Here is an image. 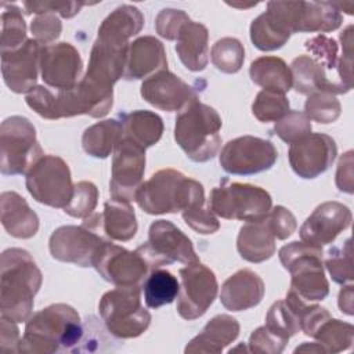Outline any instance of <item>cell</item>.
<instances>
[{"instance_id":"836d02e7","label":"cell","mask_w":354,"mask_h":354,"mask_svg":"<svg viewBox=\"0 0 354 354\" xmlns=\"http://www.w3.org/2000/svg\"><path fill=\"white\" fill-rule=\"evenodd\" d=\"M142 290L145 304L149 308H159L165 304H170L178 296L180 283L170 271L155 268L142 283Z\"/></svg>"},{"instance_id":"6f0895ef","label":"cell","mask_w":354,"mask_h":354,"mask_svg":"<svg viewBox=\"0 0 354 354\" xmlns=\"http://www.w3.org/2000/svg\"><path fill=\"white\" fill-rule=\"evenodd\" d=\"M353 285H347L344 286L340 293H339V308L342 313L347 314V315H353L354 314V300H353Z\"/></svg>"},{"instance_id":"484cf974","label":"cell","mask_w":354,"mask_h":354,"mask_svg":"<svg viewBox=\"0 0 354 354\" xmlns=\"http://www.w3.org/2000/svg\"><path fill=\"white\" fill-rule=\"evenodd\" d=\"M236 249L242 259L250 263H261L275 253V236L268 227L266 216L248 221L241 227Z\"/></svg>"},{"instance_id":"2e32d148","label":"cell","mask_w":354,"mask_h":354,"mask_svg":"<svg viewBox=\"0 0 354 354\" xmlns=\"http://www.w3.org/2000/svg\"><path fill=\"white\" fill-rule=\"evenodd\" d=\"M337 155L332 137L322 133H310L290 144L288 158L293 171L301 178H315L325 173Z\"/></svg>"},{"instance_id":"5b68a950","label":"cell","mask_w":354,"mask_h":354,"mask_svg":"<svg viewBox=\"0 0 354 354\" xmlns=\"http://www.w3.org/2000/svg\"><path fill=\"white\" fill-rule=\"evenodd\" d=\"M279 260L292 275L290 290L303 300H324L329 283L324 274L322 249L304 242H290L279 249Z\"/></svg>"},{"instance_id":"ac0fdd59","label":"cell","mask_w":354,"mask_h":354,"mask_svg":"<svg viewBox=\"0 0 354 354\" xmlns=\"http://www.w3.org/2000/svg\"><path fill=\"white\" fill-rule=\"evenodd\" d=\"M350 209L339 202H324L306 218L300 227V239L304 243L322 248L332 243L336 236L351 224Z\"/></svg>"},{"instance_id":"ba28073f","label":"cell","mask_w":354,"mask_h":354,"mask_svg":"<svg viewBox=\"0 0 354 354\" xmlns=\"http://www.w3.org/2000/svg\"><path fill=\"white\" fill-rule=\"evenodd\" d=\"M271 195L261 187L223 181L210 192V210L225 220L253 221L271 210Z\"/></svg>"},{"instance_id":"60d3db41","label":"cell","mask_w":354,"mask_h":354,"mask_svg":"<svg viewBox=\"0 0 354 354\" xmlns=\"http://www.w3.org/2000/svg\"><path fill=\"white\" fill-rule=\"evenodd\" d=\"M325 266L332 279L336 283L343 285L346 282L353 281L354 268H353V249H351L350 238H347L343 245L333 246L328 250Z\"/></svg>"},{"instance_id":"83f0119b","label":"cell","mask_w":354,"mask_h":354,"mask_svg":"<svg viewBox=\"0 0 354 354\" xmlns=\"http://www.w3.org/2000/svg\"><path fill=\"white\" fill-rule=\"evenodd\" d=\"M122 136L130 138L144 149L156 144L163 133V122L159 115L151 111H133L120 113Z\"/></svg>"},{"instance_id":"4fadbf2b","label":"cell","mask_w":354,"mask_h":354,"mask_svg":"<svg viewBox=\"0 0 354 354\" xmlns=\"http://www.w3.org/2000/svg\"><path fill=\"white\" fill-rule=\"evenodd\" d=\"M145 170V149L120 136L112 156V173L109 192L113 199L131 202L142 184Z\"/></svg>"},{"instance_id":"7a4b0ae2","label":"cell","mask_w":354,"mask_h":354,"mask_svg":"<svg viewBox=\"0 0 354 354\" xmlns=\"http://www.w3.org/2000/svg\"><path fill=\"white\" fill-rule=\"evenodd\" d=\"M41 281V272L29 252L19 248L4 250L1 253L0 285L1 317L17 324L28 321Z\"/></svg>"},{"instance_id":"44dd1931","label":"cell","mask_w":354,"mask_h":354,"mask_svg":"<svg viewBox=\"0 0 354 354\" xmlns=\"http://www.w3.org/2000/svg\"><path fill=\"white\" fill-rule=\"evenodd\" d=\"M167 69L166 51L156 37L141 36L129 44L124 73L126 80H137Z\"/></svg>"},{"instance_id":"7402d4cb","label":"cell","mask_w":354,"mask_h":354,"mask_svg":"<svg viewBox=\"0 0 354 354\" xmlns=\"http://www.w3.org/2000/svg\"><path fill=\"white\" fill-rule=\"evenodd\" d=\"M266 288L263 279L252 270H239L221 286L220 301L230 311H242L257 306Z\"/></svg>"},{"instance_id":"8fae6325","label":"cell","mask_w":354,"mask_h":354,"mask_svg":"<svg viewBox=\"0 0 354 354\" xmlns=\"http://www.w3.org/2000/svg\"><path fill=\"white\" fill-rule=\"evenodd\" d=\"M278 151L268 140L242 136L228 141L220 153L221 167L236 176H250L266 171L274 166Z\"/></svg>"},{"instance_id":"ab89813d","label":"cell","mask_w":354,"mask_h":354,"mask_svg":"<svg viewBox=\"0 0 354 354\" xmlns=\"http://www.w3.org/2000/svg\"><path fill=\"white\" fill-rule=\"evenodd\" d=\"M289 101L282 93L261 90L252 104V112L260 122H277L289 112Z\"/></svg>"},{"instance_id":"816d5d0a","label":"cell","mask_w":354,"mask_h":354,"mask_svg":"<svg viewBox=\"0 0 354 354\" xmlns=\"http://www.w3.org/2000/svg\"><path fill=\"white\" fill-rule=\"evenodd\" d=\"M266 218L270 230L272 231L277 239L289 238L297 227L295 216L292 214L290 210H288L283 206H275L266 214Z\"/></svg>"},{"instance_id":"cb8c5ba5","label":"cell","mask_w":354,"mask_h":354,"mask_svg":"<svg viewBox=\"0 0 354 354\" xmlns=\"http://www.w3.org/2000/svg\"><path fill=\"white\" fill-rule=\"evenodd\" d=\"M239 335V322L227 314L212 318L185 347L184 353H221Z\"/></svg>"},{"instance_id":"277c9868","label":"cell","mask_w":354,"mask_h":354,"mask_svg":"<svg viewBox=\"0 0 354 354\" xmlns=\"http://www.w3.org/2000/svg\"><path fill=\"white\" fill-rule=\"evenodd\" d=\"M221 118L206 104L194 101L176 118L174 140L194 162L213 159L221 145Z\"/></svg>"},{"instance_id":"f5cc1de1","label":"cell","mask_w":354,"mask_h":354,"mask_svg":"<svg viewBox=\"0 0 354 354\" xmlns=\"http://www.w3.org/2000/svg\"><path fill=\"white\" fill-rule=\"evenodd\" d=\"M86 6V3L82 1H25L24 7L26 10V14H44V12H58L64 18H72L75 17L80 8Z\"/></svg>"},{"instance_id":"e0dca14e","label":"cell","mask_w":354,"mask_h":354,"mask_svg":"<svg viewBox=\"0 0 354 354\" xmlns=\"http://www.w3.org/2000/svg\"><path fill=\"white\" fill-rule=\"evenodd\" d=\"M39 68L44 83L61 91L73 88L79 83L83 62L72 44L55 43L40 50Z\"/></svg>"},{"instance_id":"d4e9b609","label":"cell","mask_w":354,"mask_h":354,"mask_svg":"<svg viewBox=\"0 0 354 354\" xmlns=\"http://www.w3.org/2000/svg\"><path fill=\"white\" fill-rule=\"evenodd\" d=\"M0 206L1 224L11 236L28 239L36 235L39 230V217L19 194L14 191L3 192L0 196Z\"/></svg>"},{"instance_id":"603a6c76","label":"cell","mask_w":354,"mask_h":354,"mask_svg":"<svg viewBox=\"0 0 354 354\" xmlns=\"http://www.w3.org/2000/svg\"><path fill=\"white\" fill-rule=\"evenodd\" d=\"M289 69L292 72V86L299 94L310 95L317 91L343 94L350 91L342 83L328 79L326 69L310 55H300L295 58Z\"/></svg>"},{"instance_id":"f907efd6","label":"cell","mask_w":354,"mask_h":354,"mask_svg":"<svg viewBox=\"0 0 354 354\" xmlns=\"http://www.w3.org/2000/svg\"><path fill=\"white\" fill-rule=\"evenodd\" d=\"M288 340L277 336L266 326H260L249 337V351L260 354H279L283 351Z\"/></svg>"},{"instance_id":"f6af8a7d","label":"cell","mask_w":354,"mask_h":354,"mask_svg":"<svg viewBox=\"0 0 354 354\" xmlns=\"http://www.w3.org/2000/svg\"><path fill=\"white\" fill-rule=\"evenodd\" d=\"M25 101H26L28 106L32 108L41 118L48 119V120L59 119L57 95H54L44 86H36L33 90H30L26 94Z\"/></svg>"},{"instance_id":"bcb514c9","label":"cell","mask_w":354,"mask_h":354,"mask_svg":"<svg viewBox=\"0 0 354 354\" xmlns=\"http://www.w3.org/2000/svg\"><path fill=\"white\" fill-rule=\"evenodd\" d=\"M306 48L313 54V58L317 59L325 69L337 68V43L325 36L317 35L304 43Z\"/></svg>"},{"instance_id":"d6a6232c","label":"cell","mask_w":354,"mask_h":354,"mask_svg":"<svg viewBox=\"0 0 354 354\" xmlns=\"http://www.w3.org/2000/svg\"><path fill=\"white\" fill-rule=\"evenodd\" d=\"M340 11L329 1H304L299 32H332L342 25Z\"/></svg>"},{"instance_id":"1f68e13d","label":"cell","mask_w":354,"mask_h":354,"mask_svg":"<svg viewBox=\"0 0 354 354\" xmlns=\"http://www.w3.org/2000/svg\"><path fill=\"white\" fill-rule=\"evenodd\" d=\"M122 136V123L116 119H106L87 127L82 136V145L86 153L94 158H108Z\"/></svg>"},{"instance_id":"52a82bcc","label":"cell","mask_w":354,"mask_h":354,"mask_svg":"<svg viewBox=\"0 0 354 354\" xmlns=\"http://www.w3.org/2000/svg\"><path fill=\"white\" fill-rule=\"evenodd\" d=\"M0 170L4 176L26 174L44 153L36 140V129L24 116H10L0 126Z\"/></svg>"},{"instance_id":"f35d334b","label":"cell","mask_w":354,"mask_h":354,"mask_svg":"<svg viewBox=\"0 0 354 354\" xmlns=\"http://www.w3.org/2000/svg\"><path fill=\"white\" fill-rule=\"evenodd\" d=\"M264 326L277 336L289 340L290 336L300 330V321L296 313L286 304V301L279 300L270 307Z\"/></svg>"},{"instance_id":"9f6ffc18","label":"cell","mask_w":354,"mask_h":354,"mask_svg":"<svg viewBox=\"0 0 354 354\" xmlns=\"http://www.w3.org/2000/svg\"><path fill=\"white\" fill-rule=\"evenodd\" d=\"M353 151L346 152L342 155L339 165H337V171H336V185L340 191L353 194L354 191V180H353Z\"/></svg>"},{"instance_id":"6da1fadb","label":"cell","mask_w":354,"mask_h":354,"mask_svg":"<svg viewBox=\"0 0 354 354\" xmlns=\"http://www.w3.org/2000/svg\"><path fill=\"white\" fill-rule=\"evenodd\" d=\"M83 333L84 326L73 307L64 303L51 304L29 317L18 353L76 351Z\"/></svg>"},{"instance_id":"74e56055","label":"cell","mask_w":354,"mask_h":354,"mask_svg":"<svg viewBox=\"0 0 354 354\" xmlns=\"http://www.w3.org/2000/svg\"><path fill=\"white\" fill-rule=\"evenodd\" d=\"M212 62L224 73H236L245 59V48L238 39L223 37L212 47Z\"/></svg>"},{"instance_id":"11a10c76","label":"cell","mask_w":354,"mask_h":354,"mask_svg":"<svg viewBox=\"0 0 354 354\" xmlns=\"http://www.w3.org/2000/svg\"><path fill=\"white\" fill-rule=\"evenodd\" d=\"M17 322L1 317L0 322V348L4 353H15L19 347V330L15 325Z\"/></svg>"},{"instance_id":"9c48e42d","label":"cell","mask_w":354,"mask_h":354,"mask_svg":"<svg viewBox=\"0 0 354 354\" xmlns=\"http://www.w3.org/2000/svg\"><path fill=\"white\" fill-rule=\"evenodd\" d=\"M26 189L39 203L64 209L73 196L71 171L66 162L55 155H43L29 169Z\"/></svg>"},{"instance_id":"3957f363","label":"cell","mask_w":354,"mask_h":354,"mask_svg":"<svg viewBox=\"0 0 354 354\" xmlns=\"http://www.w3.org/2000/svg\"><path fill=\"white\" fill-rule=\"evenodd\" d=\"M136 202L148 214L183 212L205 205V191L201 183L185 177L174 169H162L141 184Z\"/></svg>"},{"instance_id":"ee69618b","label":"cell","mask_w":354,"mask_h":354,"mask_svg":"<svg viewBox=\"0 0 354 354\" xmlns=\"http://www.w3.org/2000/svg\"><path fill=\"white\" fill-rule=\"evenodd\" d=\"M274 131L282 141L293 144L311 133V122L304 112L289 111L275 122Z\"/></svg>"},{"instance_id":"30bf717a","label":"cell","mask_w":354,"mask_h":354,"mask_svg":"<svg viewBox=\"0 0 354 354\" xmlns=\"http://www.w3.org/2000/svg\"><path fill=\"white\" fill-rule=\"evenodd\" d=\"M137 250L151 264L152 270L176 261L191 264L199 261L191 239L171 221L156 220L149 225L148 242Z\"/></svg>"},{"instance_id":"4316f807","label":"cell","mask_w":354,"mask_h":354,"mask_svg":"<svg viewBox=\"0 0 354 354\" xmlns=\"http://www.w3.org/2000/svg\"><path fill=\"white\" fill-rule=\"evenodd\" d=\"M209 33L203 24L189 21L178 36L176 51L184 66L192 72L203 71L209 62Z\"/></svg>"},{"instance_id":"5bb4252c","label":"cell","mask_w":354,"mask_h":354,"mask_svg":"<svg viewBox=\"0 0 354 354\" xmlns=\"http://www.w3.org/2000/svg\"><path fill=\"white\" fill-rule=\"evenodd\" d=\"M181 286L177 300V313L181 318L192 321L202 317L213 304L217 295L214 272L196 261L180 268Z\"/></svg>"},{"instance_id":"7dc6e473","label":"cell","mask_w":354,"mask_h":354,"mask_svg":"<svg viewBox=\"0 0 354 354\" xmlns=\"http://www.w3.org/2000/svg\"><path fill=\"white\" fill-rule=\"evenodd\" d=\"M191 19L183 10L165 8L155 19L156 32L166 40H177L181 28Z\"/></svg>"},{"instance_id":"d6986e66","label":"cell","mask_w":354,"mask_h":354,"mask_svg":"<svg viewBox=\"0 0 354 354\" xmlns=\"http://www.w3.org/2000/svg\"><path fill=\"white\" fill-rule=\"evenodd\" d=\"M141 97L152 106L166 112L181 111L191 102L198 101L194 87L167 69L156 72L142 82Z\"/></svg>"},{"instance_id":"8992f818","label":"cell","mask_w":354,"mask_h":354,"mask_svg":"<svg viewBox=\"0 0 354 354\" xmlns=\"http://www.w3.org/2000/svg\"><path fill=\"white\" fill-rule=\"evenodd\" d=\"M108 332L119 339L142 335L151 324V314L141 304L140 286L118 288L106 292L98 304Z\"/></svg>"},{"instance_id":"681fc988","label":"cell","mask_w":354,"mask_h":354,"mask_svg":"<svg viewBox=\"0 0 354 354\" xmlns=\"http://www.w3.org/2000/svg\"><path fill=\"white\" fill-rule=\"evenodd\" d=\"M183 218L187 223L188 227H191L198 234H213L220 228V223L216 218L214 213L203 205L201 206H192L185 210H183Z\"/></svg>"},{"instance_id":"d590c367","label":"cell","mask_w":354,"mask_h":354,"mask_svg":"<svg viewBox=\"0 0 354 354\" xmlns=\"http://www.w3.org/2000/svg\"><path fill=\"white\" fill-rule=\"evenodd\" d=\"M290 35L282 29L267 12H263L250 25V40L261 51L281 48Z\"/></svg>"},{"instance_id":"ffe728a7","label":"cell","mask_w":354,"mask_h":354,"mask_svg":"<svg viewBox=\"0 0 354 354\" xmlns=\"http://www.w3.org/2000/svg\"><path fill=\"white\" fill-rule=\"evenodd\" d=\"M40 44L28 39L19 48L1 53V73L7 87L17 93H29L36 87Z\"/></svg>"},{"instance_id":"c3c4849f","label":"cell","mask_w":354,"mask_h":354,"mask_svg":"<svg viewBox=\"0 0 354 354\" xmlns=\"http://www.w3.org/2000/svg\"><path fill=\"white\" fill-rule=\"evenodd\" d=\"M62 24L59 18L53 12H44L37 15L30 24V32L33 39L39 44H50L61 35Z\"/></svg>"},{"instance_id":"7c38bea8","label":"cell","mask_w":354,"mask_h":354,"mask_svg":"<svg viewBox=\"0 0 354 354\" xmlns=\"http://www.w3.org/2000/svg\"><path fill=\"white\" fill-rule=\"evenodd\" d=\"M94 268L105 281L118 288H141L152 271L151 264L137 249L130 252L112 242L102 245Z\"/></svg>"},{"instance_id":"db71d44e","label":"cell","mask_w":354,"mask_h":354,"mask_svg":"<svg viewBox=\"0 0 354 354\" xmlns=\"http://www.w3.org/2000/svg\"><path fill=\"white\" fill-rule=\"evenodd\" d=\"M340 41H342V57L337 61V72L340 77V83L351 90L353 87V26H347L340 33Z\"/></svg>"},{"instance_id":"8d00e7d4","label":"cell","mask_w":354,"mask_h":354,"mask_svg":"<svg viewBox=\"0 0 354 354\" xmlns=\"http://www.w3.org/2000/svg\"><path fill=\"white\" fill-rule=\"evenodd\" d=\"M1 53L12 51L25 44L26 39V25L22 18L21 10L14 4L1 3Z\"/></svg>"},{"instance_id":"4dcf8cb0","label":"cell","mask_w":354,"mask_h":354,"mask_svg":"<svg viewBox=\"0 0 354 354\" xmlns=\"http://www.w3.org/2000/svg\"><path fill=\"white\" fill-rule=\"evenodd\" d=\"M250 79L263 90L288 93L292 88V72L286 62L278 57H260L250 64Z\"/></svg>"},{"instance_id":"b9f144b4","label":"cell","mask_w":354,"mask_h":354,"mask_svg":"<svg viewBox=\"0 0 354 354\" xmlns=\"http://www.w3.org/2000/svg\"><path fill=\"white\" fill-rule=\"evenodd\" d=\"M342 112V105L335 94L317 91L308 95L304 104V113L310 120L318 123H332L335 122Z\"/></svg>"},{"instance_id":"e575fe53","label":"cell","mask_w":354,"mask_h":354,"mask_svg":"<svg viewBox=\"0 0 354 354\" xmlns=\"http://www.w3.org/2000/svg\"><path fill=\"white\" fill-rule=\"evenodd\" d=\"M325 353H340L351 347L354 326L340 319L328 318L313 336Z\"/></svg>"},{"instance_id":"f546056e","label":"cell","mask_w":354,"mask_h":354,"mask_svg":"<svg viewBox=\"0 0 354 354\" xmlns=\"http://www.w3.org/2000/svg\"><path fill=\"white\" fill-rule=\"evenodd\" d=\"M101 227L106 236L113 241H130L137 232V220L130 202L111 198L104 205L101 213Z\"/></svg>"},{"instance_id":"9a60e30c","label":"cell","mask_w":354,"mask_h":354,"mask_svg":"<svg viewBox=\"0 0 354 354\" xmlns=\"http://www.w3.org/2000/svg\"><path fill=\"white\" fill-rule=\"evenodd\" d=\"M104 241L94 230L86 225H62L57 228L48 241L51 256L64 263L80 267H94Z\"/></svg>"},{"instance_id":"7bdbcfd3","label":"cell","mask_w":354,"mask_h":354,"mask_svg":"<svg viewBox=\"0 0 354 354\" xmlns=\"http://www.w3.org/2000/svg\"><path fill=\"white\" fill-rule=\"evenodd\" d=\"M98 202V189L90 181H79L73 185V196L64 212L76 218H87L93 214Z\"/></svg>"},{"instance_id":"f1b7e54d","label":"cell","mask_w":354,"mask_h":354,"mask_svg":"<svg viewBox=\"0 0 354 354\" xmlns=\"http://www.w3.org/2000/svg\"><path fill=\"white\" fill-rule=\"evenodd\" d=\"M144 26L141 11L130 4L115 8L100 25L98 36L118 43L129 44V39L137 35Z\"/></svg>"}]
</instances>
